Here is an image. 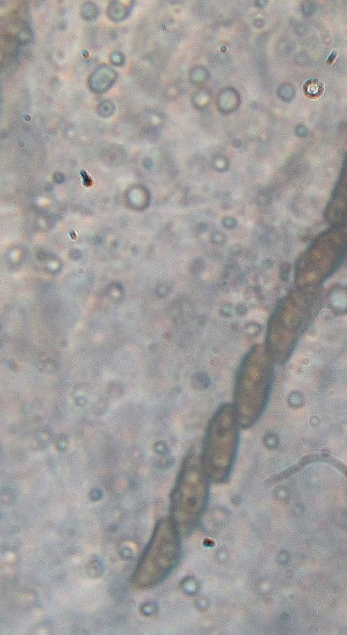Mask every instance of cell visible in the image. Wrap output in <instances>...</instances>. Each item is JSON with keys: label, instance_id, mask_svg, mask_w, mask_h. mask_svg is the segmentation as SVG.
<instances>
[{"label": "cell", "instance_id": "1", "mask_svg": "<svg viewBox=\"0 0 347 635\" xmlns=\"http://www.w3.org/2000/svg\"><path fill=\"white\" fill-rule=\"evenodd\" d=\"M240 427L231 404L219 407L210 418L200 457L210 481L222 483L229 478L236 457Z\"/></svg>", "mask_w": 347, "mask_h": 635}, {"label": "cell", "instance_id": "2", "mask_svg": "<svg viewBox=\"0 0 347 635\" xmlns=\"http://www.w3.org/2000/svg\"><path fill=\"white\" fill-rule=\"evenodd\" d=\"M210 481L200 457L187 456L170 498L169 518L180 535L190 533L198 525L208 502Z\"/></svg>", "mask_w": 347, "mask_h": 635}, {"label": "cell", "instance_id": "3", "mask_svg": "<svg viewBox=\"0 0 347 635\" xmlns=\"http://www.w3.org/2000/svg\"><path fill=\"white\" fill-rule=\"evenodd\" d=\"M180 534L170 518L160 520L131 577L136 589L153 587L176 567L180 554Z\"/></svg>", "mask_w": 347, "mask_h": 635}, {"label": "cell", "instance_id": "4", "mask_svg": "<svg viewBox=\"0 0 347 635\" xmlns=\"http://www.w3.org/2000/svg\"><path fill=\"white\" fill-rule=\"evenodd\" d=\"M267 392L266 368L246 364L239 376L233 404L241 427L247 428L257 421L264 409Z\"/></svg>", "mask_w": 347, "mask_h": 635}, {"label": "cell", "instance_id": "5", "mask_svg": "<svg viewBox=\"0 0 347 635\" xmlns=\"http://www.w3.org/2000/svg\"><path fill=\"white\" fill-rule=\"evenodd\" d=\"M325 217L332 225L347 223V155L328 203Z\"/></svg>", "mask_w": 347, "mask_h": 635}, {"label": "cell", "instance_id": "6", "mask_svg": "<svg viewBox=\"0 0 347 635\" xmlns=\"http://www.w3.org/2000/svg\"><path fill=\"white\" fill-rule=\"evenodd\" d=\"M81 173L83 176V177L84 178V180H83L84 185H87V186L90 185L91 184V181L89 179L88 176H87V174L83 171H81Z\"/></svg>", "mask_w": 347, "mask_h": 635}]
</instances>
